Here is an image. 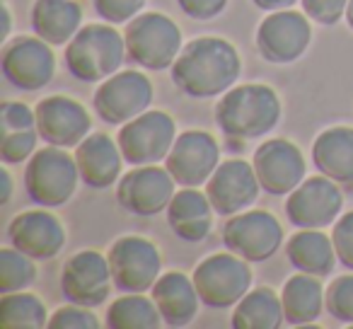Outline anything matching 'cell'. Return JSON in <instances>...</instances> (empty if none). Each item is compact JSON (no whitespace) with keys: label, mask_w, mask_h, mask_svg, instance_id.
Returning a JSON list of instances; mask_svg holds the SVG:
<instances>
[{"label":"cell","mask_w":353,"mask_h":329,"mask_svg":"<svg viewBox=\"0 0 353 329\" xmlns=\"http://www.w3.org/2000/svg\"><path fill=\"white\" fill-rule=\"evenodd\" d=\"M242 73L237 49L221 37H199L184 44L172 63V83L187 97L211 99L225 94Z\"/></svg>","instance_id":"obj_1"},{"label":"cell","mask_w":353,"mask_h":329,"mask_svg":"<svg viewBox=\"0 0 353 329\" xmlns=\"http://www.w3.org/2000/svg\"><path fill=\"white\" fill-rule=\"evenodd\" d=\"M213 117L228 138H235V141L261 138L279 126L281 99L271 85H237L218 99Z\"/></svg>","instance_id":"obj_2"},{"label":"cell","mask_w":353,"mask_h":329,"mask_svg":"<svg viewBox=\"0 0 353 329\" xmlns=\"http://www.w3.org/2000/svg\"><path fill=\"white\" fill-rule=\"evenodd\" d=\"M126 39L117 27L85 25L73 39L65 44V68L80 83H102L119 73L126 59Z\"/></svg>","instance_id":"obj_3"},{"label":"cell","mask_w":353,"mask_h":329,"mask_svg":"<svg viewBox=\"0 0 353 329\" xmlns=\"http://www.w3.org/2000/svg\"><path fill=\"white\" fill-rule=\"evenodd\" d=\"M78 162L70 155L68 148L46 146L39 148L27 160L25 189L27 197L44 208H59L73 199L78 189Z\"/></svg>","instance_id":"obj_4"},{"label":"cell","mask_w":353,"mask_h":329,"mask_svg":"<svg viewBox=\"0 0 353 329\" xmlns=\"http://www.w3.org/2000/svg\"><path fill=\"white\" fill-rule=\"evenodd\" d=\"M126 54L128 61L145 70L172 68L182 44V30L174 20L162 12H141L128 22L126 32Z\"/></svg>","instance_id":"obj_5"},{"label":"cell","mask_w":353,"mask_h":329,"mask_svg":"<svg viewBox=\"0 0 353 329\" xmlns=\"http://www.w3.org/2000/svg\"><path fill=\"white\" fill-rule=\"evenodd\" d=\"M194 286L203 305L213 310H225L237 305L252 290L250 261L237 257L235 252H218L199 261L194 269Z\"/></svg>","instance_id":"obj_6"},{"label":"cell","mask_w":353,"mask_h":329,"mask_svg":"<svg viewBox=\"0 0 353 329\" xmlns=\"http://www.w3.org/2000/svg\"><path fill=\"white\" fill-rule=\"evenodd\" d=\"M176 141V123L167 112L148 109L141 117L121 123L117 143L123 152V160L138 165H157L170 155Z\"/></svg>","instance_id":"obj_7"},{"label":"cell","mask_w":353,"mask_h":329,"mask_svg":"<svg viewBox=\"0 0 353 329\" xmlns=\"http://www.w3.org/2000/svg\"><path fill=\"white\" fill-rule=\"evenodd\" d=\"M281 242H283V226L276 221L274 213L261 211V208L235 213L223 226L225 250L235 252L250 264L271 259L279 252Z\"/></svg>","instance_id":"obj_8"},{"label":"cell","mask_w":353,"mask_h":329,"mask_svg":"<svg viewBox=\"0 0 353 329\" xmlns=\"http://www.w3.org/2000/svg\"><path fill=\"white\" fill-rule=\"evenodd\" d=\"M155 97L152 83L141 70H119L94 92V112L104 123H126L148 112Z\"/></svg>","instance_id":"obj_9"},{"label":"cell","mask_w":353,"mask_h":329,"mask_svg":"<svg viewBox=\"0 0 353 329\" xmlns=\"http://www.w3.org/2000/svg\"><path fill=\"white\" fill-rule=\"evenodd\" d=\"M109 266H112L114 286L121 293H145L155 286L162 271V257L155 242L141 235L119 237L109 247Z\"/></svg>","instance_id":"obj_10"},{"label":"cell","mask_w":353,"mask_h":329,"mask_svg":"<svg viewBox=\"0 0 353 329\" xmlns=\"http://www.w3.org/2000/svg\"><path fill=\"white\" fill-rule=\"evenodd\" d=\"M312 41L310 17L298 10H276L261 20L256 30V51L266 63H295Z\"/></svg>","instance_id":"obj_11"},{"label":"cell","mask_w":353,"mask_h":329,"mask_svg":"<svg viewBox=\"0 0 353 329\" xmlns=\"http://www.w3.org/2000/svg\"><path fill=\"white\" fill-rule=\"evenodd\" d=\"M0 68L12 88L37 92L54 80L56 56L41 37H15L3 49Z\"/></svg>","instance_id":"obj_12"},{"label":"cell","mask_w":353,"mask_h":329,"mask_svg":"<svg viewBox=\"0 0 353 329\" xmlns=\"http://www.w3.org/2000/svg\"><path fill=\"white\" fill-rule=\"evenodd\" d=\"M343 206V194L334 179L324 175H314L310 179H303L285 201V216L290 226L310 228V230H322L336 223Z\"/></svg>","instance_id":"obj_13"},{"label":"cell","mask_w":353,"mask_h":329,"mask_svg":"<svg viewBox=\"0 0 353 329\" xmlns=\"http://www.w3.org/2000/svg\"><path fill=\"white\" fill-rule=\"evenodd\" d=\"M112 286L114 276L109 257H102L94 250L78 252L61 269V293L68 303L99 308L107 303Z\"/></svg>","instance_id":"obj_14"},{"label":"cell","mask_w":353,"mask_h":329,"mask_svg":"<svg viewBox=\"0 0 353 329\" xmlns=\"http://www.w3.org/2000/svg\"><path fill=\"white\" fill-rule=\"evenodd\" d=\"M174 177L167 168L138 165L126 172L117 184V201L123 211L133 216L150 218L167 211L174 197Z\"/></svg>","instance_id":"obj_15"},{"label":"cell","mask_w":353,"mask_h":329,"mask_svg":"<svg viewBox=\"0 0 353 329\" xmlns=\"http://www.w3.org/2000/svg\"><path fill=\"white\" fill-rule=\"evenodd\" d=\"M221 165V148L208 131H184L176 136L165 168L179 187H203Z\"/></svg>","instance_id":"obj_16"},{"label":"cell","mask_w":353,"mask_h":329,"mask_svg":"<svg viewBox=\"0 0 353 329\" xmlns=\"http://www.w3.org/2000/svg\"><path fill=\"white\" fill-rule=\"evenodd\" d=\"M252 165H254L261 189L271 197H288L307 172V162L300 148L285 138H271L261 143Z\"/></svg>","instance_id":"obj_17"},{"label":"cell","mask_w":353,"mask_h":329,"mask_svg":"<svg viewBox=\"0 0 353 329\" xmlns=\"http://www.w3.org/2000/svg\"><path fill=\"white\" fill-rule=\"evenodd\" d=\"M259 192L261 184L254 172V165L240 157L221 162L206 182V194L213 203V211L225 218L247 211L256 201Z\"/></svg>","instance_id":"obj_18"},{"label":"cell","mask_w":353,"mask_h":329,"mask_svg":"<svg viewBox=\"0 0 353 329\" xmlns=\"http://www.w3.org/2000/svg\"><path fill=\"white\" fill-rule=\"evenodd\" d=\"M37 131L41 141L59 148H78L90 136L92 119L80 102L51 94L37 104Z\"/></svg>","instance_id":"obj_19"},{"label":"cell","mask_w":353,"mask_h":329,"mask_svg":"<svg viewBox=\"0 0 353 329\" xmlns=\"http://www.w3.org/2000/svg\"><path fill=\"white\" fill-rule=\"evenodd\" d=\"M8 240L37 261H49L65 247V228L44 206L17 213L8 226Z\"/></svg>","instance_id":"obj_20"},{"label":"cell","mask_w":353,"mask_h":329,"mask_svg":"<svg viewBox=\"0 0 353 329\" xmlns=\"http://www.w3.org/2000/svg\"><path fill=\"white\" fill-rule=\"evenodd\" d=\"M75 162H78L80 179L90 189H109L121 179L123 152L119 143L107 133H90L78 148H75Z\"/></svg>","instance_id":"obj_21"},{"label":"cell","mask_w":353,"mask_h":329,"mask_svg":"<svg viewBox=\"0 0 353 329\" xmlns=\"http://www.w3.org/2000/svg\"><path fill=\"white\" fill-rule=\"evenodd\" d=\"M213 213L216 211L206 192H199V187H182L167 206V226L179 240L196 245L211 235Z\"/></svg>","instance_id":"obj_22"},{"label":"cell","mask_w":353,"mask_h":329,"mask_svg":"<svg viewBox=\"0 0 353 329\" xmlns=\"http://www.w3.org/2000/svg\"><path fill=\"white\" fill-rule=\"evenodd\" d=\"M150 293L167 327L172 329L187 327L199 315V303H201L199 290L194 286L192 276L182 274V271L160 274V279L155 281Z\"/></svg>","instance_id":"obj_23"},{"label":"cell","mask_w":353,"mask_h":329,"mask_svg":"<svg viewBox=\"0 0 353 329\" xmlns=\"http://www.w3.org/2000/svg\"><path fill=\"white\" fill-rule=\"evenodd\" d=\"M312 165L336 184H353V128L332 126L312 143Z\"/></svg>","instance_id":"obj_24"},{"label":"cell","mask_w":353,"mask_h":329,"mask_svg":"<svg viewBox=\"0 0 353 329\" xmlns=\"http://www.w3.org/2000/svg\"><path fill=\"white\" fill-rule=\"evenodd\" d=\"M30 20L37 37L51 46H63L80 32L83 8L75 0H34Z\"/></svg>","instance_id":"obj_25"},{"label":"cell","mask_w":353,"mask_h":329,"mask_svg":"<svg viewBox=\"0 0 353 329\" xmlns=\"http://www.w3.org/2000/svg\"><path fill=\"white\" fill-rule=\"evenodd\" d=\"M281 300H283L285 322L290 327H305L317 322L322 310L327 308V290L319 283V276L300 271L285 281Z\"/></svg>","instance_id":"obj_26"},{"label":"cell","mask_w":353,"mask_h":329,"mask_svg":"<svg viewBox=\"0 0 353 329\" xmlns=\"http://www.w3.org/2000/svg\"><path fill=\"white\" fill-rule=\"evenodd\" d=\"M285 257L298 271L319 276V279L332 274L339 261L332 237L324 235L322 230H310V228H303L300 232L290 235L285 245Z\"/></svg>","instance_id":"obj_27"},{"label":"cell","mask_w":353,"mask_h":329,"mask_svg":"<svg viewBox=\"0 0 353 329\" xmlns=\"http://www.w3.org/2000/svg\"><path fill=\"white\" fill-rule=\"evenodd\" d=\"M283 322V300L266 286L252 288L232 310L235 329H279Z\"/></svg>","instance_id":"obj_28"},{"label":"cell","mask_w":353,"mask_h":329,"mask_svg":"<svg viewBox=\"0 0 353 329\" xmlns=\"http://www.w3.org/2000/svg\"><path fill=\"white\" fill-rule=\"evenodd\" d=\"M104 324L109 329H157L165 324L155 300L143 293H126L107 308Z\"/></svg>","instance_id":"obj_29"},{"label":"cell","mask_w":353,"mask_h":329,"mask_svg":"<svg viewBox=\"0 0 353 329\" xmlns=\"http://www.w3.org/2000/svg\"><path fill=\"white\" fill-rule=\"evenodd\" d=\"M49 317L46 305L34 293L15 290L0 298V329H44Z\"/></svg>","instance_id":"obj_30"},{"label":"cell","mask_w":353,"mask_h":329,"mask_svg":"<svg viewBox=\"0 0 353 329\" xmlns=\"http://www.w3.org/2000/svg\"><path fill=\"white\" fill-rule=\"evenodd\" d=\"M37 259L27 257L17 247H3L0 250V293H15L25 290L37 279Z\"/></svg>","instance_id":"obj_31"},{"label":"cell","mask_w":353,"mask_h":329,"mask_svg":"<svg viewBox=\"0 0 353 329\" xmlns=\"http://www.w3.org/2000/svg\"><path fill=\"white\" fill-rule=\"evenodd\" d=\"M37 128H25V131H6L0 141V160L6 165H17L27 162L37 152V141H39Z\"/></svg>","instance_id":"obj_32"},{"label":"cell","mask_w":353,"mask_h":329,"mask_svg":"<svg viewBox=\"0 0 353 329\" xmlns=\"http://www.w3.org/2000/svg\"><path fill=\"white\" fill-rule=\"evenodd\" d=\"M327 312L336 322L353 327V274L339 276L327 288Z\"/></svg>","instance_id":"obj_33"},{"label":"cell","mask_w":353,"mask_h":329,"mask_svg":"<svg viewBox=\"0 0 353 329\" xmlns=\"http://www.w3.org/2000/svg\"><path fill=\"white\" fill-rule=\"evenodd\" d=\"M49 329H99V319L92 312V308L70 303L51 315Z\"/></svg>","instance_id":"obj_34"},{"label":"cell","mask_w":353,"mask_h":329,"mask_svg":"<svg viewBox=\"0 0 353 329\" xmlns=\"http://www.w3.org/2000/svg\"><path fill=\"white\" fill-rule=\"evenodd\" d=\"M94 12L109 25H123L131 22L145 8L148 0H92Z\"/></svg>","instance_id":"obj_35"},{"label":"cell","mask_w":353,"mask_h":329,"mask_svg":"<svg viewBox=\"0 0 353 329\" xmlns=\"http://www.w3.org/2000/svg\"><path fill=\"white\" fill-rule=\"evenodd\" d=\"M303 12L312 22L324 27H334L341 17H346L348 0H300Z\"/></svg>","instance_id":"obj_36"},{"label":"cell","mask_w":353,"mask_h":329,"mask_svg":"<svg viewBox=\"0 0 353 329\" xmlns=\"http://www.w3.org/2000/svg\"><path fill=\"white\" fill-rule=\"evenodd\" d=\"M332 242L336 257L346 269L353 271V211L343 213L341 218H336L332 228Z\"/></svg>","instance_id":"obj_37"},{"label":"cell","mask_w":353,"mask_h":329,"mask_svg":"<svg viewBox=\"0 0 353 329\" xmlns=\"http://www.w3.org/2000/svg\"><path fill=\"white\" fill-rule=\"evenodd\" d=\"M0 128L6 131H25L37 128V112L25 102H6L0 109Z\"/></svg>","instance_id":"obj_38"},{"label":"cell","mask_w":353,"mask_h":329,"mask_svg":"<svg viewBox=\"0 0 353 329\" xmlns=\"http://www.w3.org/2000/svg\"><path fill=\"white\" fill-rule=\"evenodd\" d=\"M179 10L184 12L187 17L199 22H206L218 17L223 10L228 8V0H176Z\"/></svg>","instance_id":"obj_39"},{"label":"cell","mask_w":353,"mask_h":329,"mask_svg":"<svg viewBox=\"0 0 353 329\" xmlns=\"http://www.w3.org/2000/svg\"><path fill=\"white\" fill-rule=\"evenodd\" d=\"M252 3L264 12H276V10H288L298 0H252Z\"/></svg>","instance_id":"obj_40"},{"label":"cell","mask_w":353,"mask_h":329,"mask_svg":"<svg viewBox=\"0 0 353 329\" xmlns=\"http://www.w3.org/2000/svg\"><path fill=\"white\" fill-rule=\"evenodd\" d=\"M0 187H3V197H0V203H8L12 197V177L8 170H0Z\"/></svg>","instance_id":"obj_41"},{"label":"cell","mask_w":353,"mask_h":329,"mask_svg":"<svg viewBox=\"0 0 353 329\" xmlns=\"http://www.w3.org/2000/svg\"><path fill=\"white\" fill-rule=\"evenodd\" d=\"M3 39H8V34H10V30H12V17H10V8L8 6H3Z\"/></svg>","instance_id":"obj_42"},{"label":"cell","mask_w":353,"mask_h":329,"mask_svg":"<svg viewBox=\"0 0 353 329\" xmlns=\"http://www.w3.org/2000/svg\"><path fill=\"white\" fill-rule=\"evenodd\" d=\"M346 22L348 27L353 30V0H348V8H346Z\"/></svg>","instance_id":"obj_43"}]
</instances>
